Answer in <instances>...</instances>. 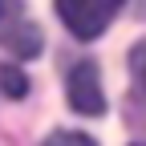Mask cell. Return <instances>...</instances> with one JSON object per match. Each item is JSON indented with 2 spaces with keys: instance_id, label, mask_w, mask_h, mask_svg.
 <instances>
[{
  "instance_id": "5",
  "label": "cell",
  "mask_w": 146,
  "mask_h": 146,
  "mask_svg": "<svg viewBox=\"0 0 146 146\" xmlns=\"http://www.w3.org/2000/svg\"><path fill=\"white\" fill-rule=\"evenodd\" d=\"M130 73H134V81H138V89H142V98H146V36L130 49Z\"/></svg>"
},
{
  "instance_id": "4",
  "label": "cell",
  "mask_w": 146,
  "mask_h": 146,
  "mask_svg": "<svg viewBox=\"0 0 146 146\" xmlns=\"http://www.w3.org/2000/svg\"><path fill=\"white\" fill-rule=\"evenodd\" d=\"M0 94L4 98H25L29 94V81L16 65H0Z\"/></svg>"
},
{
  "instance_id": "6",
  "label": "cell",
  "mask_w": 146,
  "mask_h": 146,
  "mask_svg": "<svg viewBox=\"0 0 146 146\" xmlns=\"http://www.w3.org/2000/svg\"><path fill=\"white\" fill-rule=\"evenodd\" d=\"M45 146H98L89 134H77V130H57V134H49Z\"/></svg>"
},
{
  "instance_id": "3",
  "label": "cell",
  "mask_w": 146,
  "mask_h": 146,
  "mask_svg": "<svg viewBox=\"0 0 146 146\" xmlns=\"http://www.w3.org/2000/svg\"><path fill=\"white\" fill-rule=\"evenodd\" d=\"M65 98H69V106L77 110V114H85V118L106 114V94H102V73H98V61H89V57L73 61L69 77H65Z\"/></svg>"
},
{
  "instance_id": "2",
  "label": "cell",
  "mask_w": 146,
  "mask_h": 146,
  "mask_svg": "<svg viewBox=\"0 0 146 146\" xmlns=\"http://www.w3.org/2000/svg\"><path fill=\"white\" fill-rule=\"evenodd\" d=\"M0 45H4L16 61H29L41 53V29L29 21L21 0H0Z\"/></svg>"
},
{
  "instance_id": "1",
  "label": "cell",
  "mask_w": 146,
  "mask_h": 146,
  "mask_svg": "<svg viewBox=\"0 0 146 146\" xmlns=\"http://www.w3.org/2000/svg\"><path fill=\"white\" fill-rule=\"evenodd\" d=\"M126 0H57V16L77 41H98V36L114 25Z\"/></svg>"
}]
</instances>
